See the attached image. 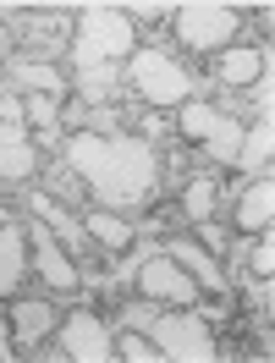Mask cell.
Segmentation results:
<instances>
[{
    "label": "cell",
    "mask_w": 275,
    "mask_h": 363,
    "mask_svg": "<svg viewBox=\"0 0 275 363\" xmlns=\"http://www.w3.org/2000/svg\"><path fill=\"white\" fill-rule=\"evenodd\" d=\"M215 121H220V111H209V105H187V111H182V133L187 138H209V133H215Z\"/></svg>",
    "instance_id": "cell-20"
},
{
    "label": "cell",
    "mask_w": 275,
    "mask_h": 363,
    "mask_svg": "<svg viewBox=\"0 0 275 363\" xmlns=\"http://www.w3.org/2000/svg\"><path fill=\"white\" fill-rule=\"evenodd\" d=\"M50 330H55V308H45V303H17V314H11V341H17V347H39Z\"/></svg>",
    "instance_id": "cell-12"
},
{
    "label": "cell",
    "mask_w": 275,
    "mask_h": 363,
    "mask_svg": "<svg viewBox=\"0 0 275 363\" xmlns=\"http://www.w3.org/2000/svg\"><path fill=\"white\" fill-rule=\"evenodd\" d=\"M28 281V231L0 220V292H17Z\"/></svg>",
    "instance_id": "cell-9"
},
{
    "label": "cell",
    "mask_w": 275,
    "mask_h": 363,
    "mask_svg": "<svg viewBox=\"0 0 275 363\" xmlns=\"http://www.w3.org/2000/svg\"><path fill=\"white\" fill-rule=\"evenodd\" d=\"M275 155V127H270V111H264V121L253 127V133H242V149H237V160L248 165V171H264Z\"/></svg>",
    "instance_id": "cell-14"
},
{
    "label": "cell",
    "mask_w": 275,
    "mask_h": 363,
    "mask_svg": "<svg viewBox=\"0 0 275 363\" xmlns=\"http://www.w3.org/2000/svg\"><path fill=\"white\" fill-rule=\"evenodd\" d=\"M171 259H176V264H182L198 286H209V292L226 297V275H220V264H215V253H204L198 242H176V248H171Z\"/></svg>",
    "instance_id": "cell-10"
},
{
    "label": "cell",
    "mask_w": 275,
    "mask_h": 363,
    "mask_svg": "<svg viewBox=\"0 0 275 363\" xmlns=\"http://www.w3.org/2000/svg\"><path fill=\"white\" fill-rule=\"evenodd\" d=\"M138 292L149 297V303H193V297H198V281H193L171 253H160V259H143Z\"/></svg>",
    "instance_id": "cell-6"
},
{
    "label": "cell",
    "mask_w": 275,
    "mask_h": 363,
    "mask_svg": "<svg viewBox=\"0 0 275 363\" xmlns=\"http://www.w3.org/2000/svg\"><path fill=\"white\" fill-rule=\"evenodd\" d=\"M17 83L45 89V94H61V89H67V83H61V72H55V67H39V61H23V67H17Z\"/></svg>",
    "instance_id": "cell-18"
},
{
    "label": "cell",
    "mask_w": 275,
    "mask_h": 363,
    "mask_svg": "<svg viewBox=\"0 0 275 363\" xmlns=\"http://www.w3.org/2000/svg\"><path fill=\"white\" fill-rule=\"evenodd\" d=\"M116 352H121V358H133V363H160V347L143 336V330H127V336L116 341Z\"/></svg>",
    "instance_id": "cell-19"
},
{
    "label": "cell",
    "mask_w": 275,
    "mask_h": 363,
    "mask_svg": "<svg viewBox=\"0 0 275 363\" xmlns=\"http://www.w3.org/2000/svg\"><path fill=\"white\" fill-rule=\"evenodd\" d=\"M83 231H89L94 242H105V248H111V253L133 248V226H127L121 215H111V209H94L89 220H83Z\"/></svg>",
    "instance_id": "cell-13"
},
{
    "label": "cell",
    "mask_w": 275,
    "mask_h": 363,
    "mask_svg": "<svg viewBox=\"0 0 275 363\" xmlns=\"http://www.w3.org/2000/svg\"><path fill=\"white\" fill-rule=\"evenodd\" d=\"M215 72H220L226 83H237V89H242V83H253V77L264 72V50H226Z\"/></svg>",
    "instance_id": "cell-15"
},
{
    "label": "cell",
    "mask_w": 275,
    "mask_h": 363,
    "mask_svg": "<svg viewBox=\"0 0 275 363\" xmlns=\"http://www.w3.org/2000/svg\"><path fill=\"white\" fill-rule=\"evenodd\" d=\"M143 336L160 347V358H187V363H209L215 358V336L204 330L198 314H138Z\"/></svg>",
    "instance_id": "cell-3"
},
{
    "label": "cell",
    "mask_w": 275,
    "mask_h": 363,
    "mask_svg": "<svg viewBox=\"0 0 275 363\" xmlns=\"http://www.w3.org/2000/svg\"><path fill=\"white\" fill-rule=\"evenodd\" d=\"M204 143H209V155H215V160H237V149H242V127H237L231 116H220L215 133H209Z\"/></svg>",
    "instance_id": "cell-16"
},
{
    "label": "cell",
    "mask_w": 275,
    "mask_h": 363,
    "mask_svg": "<svg viewBox=\"0 0 275 363\" xmlns=\"http://www.w3.org/2000/svg\"><path fill=\"white\" fill-rule=\"evenodd\" d=\"M160 17H165V6H160V0H138L127 23H160Z\"/></svg>",
    "instance_id": "cell-24"
},
{
    "label": "cell",
    "mask_w": 275,
    "mask_h": 363,
    "mask_svg": "<svg viewBox=\"0 0 275 363\" xmlns=\"http://www.w3.org/2000/svg\"><path fill=\"white\" fill-rule=\"evenodd\" d=\"M33 270L45 275V286H55V292H77V286H83L77 264L67 259V248H61L45 226H33Z\"/></svg>",
    "instance_id": "cell-8"
},
{
    "label": "cell",
    "mask_w": 275,
    "mask_h": 363,
    "mask_svg": "<svg viewBox=\"0 0 275 363\" xmlns=\"http://www.w3.org/2000/svg\"><path fill=\"white\" fill-rule=\"evenodd\" d=\"M259 281H270V270H275V242H270V231H264V242L253 248V264H248Z\"/></svg>",
    "instance_id": "cell-22"
},
{
    "label": "cell",
    "mask_w": 275,
    "mask_h": 363,
    "mask_svg": "<svg viewBox=\"0 0 275 363\" xmlns=\"http://www.w3.org/2000/svg\"><path fill=\"white\" fill-rule=\"evenodd\" d=\"M209 209H215V182L198 177L187 187V215H193V220H209Z\"/></svg>",
    "instance_id": "cell-21"
},
{
    "label": "cell",
    "mask_w": 275,
    "mask_h": 363,
    "mask_svg": "<svg viewBox=\"0 0 275 363\" xmlns=\"http://www.w3.org/2000/svg\"><path fill=\"white\" fill-rule=\"evenodd\" d=\"M61 352H67V358H83V363H105V358H116V341H111V330L83 308V314H72L67 325H61Z\"/></svg>",
    "instance_id": "cell-7"
},
{
    "label": "cell",
    "mask_w": 275,
    "mask_h": 363,
    "mask_svg": "<svg viewBox=\"0 0 275 363\" xmlns=\"http://www.w3.org/2000/svg\"><path fill=\"white\" fill-rule=\"evenodd\" d=\"M176 39L187 50H220L237 39V11L231 6H182L176 11Z\"/></svg>",
    "instance_id": "cell-4"
},
{
    "label": "cell",
    "mask_w": 275,
    "mask_h": 363,
    "mask_svg": "<svg viewBox=\"0 0 275 363\" xmlns=\"http://www.w3.org/2000/svg\"><path fill=\"white\" fill-rule=\"evenodd\" d=\"M39 171V155L28 143H0V177H33Z\"/></svg>",
    "instance_id": "cell-17"
},
{
    "label": "cell",
    "mask_w": 275,
    "mask_h": 363,
    "mask_svg": "<svg viewBox=\"0 0 275 363\" xmlns=\"http://www.w3.org/2000/svg\"><path fill=\"white\" fill-rule=\"evenodd\" d=\"M67 160L94 187L99 204H143L155 193V149L138 143V138L77 133V138H67Z\"/></svg>",
    "instance_id": "cell-1"
},
{
    "label": "cell",
    "mask_w": 275,
    "mask_h": 363,
    "mask_svg": "<svg viewBox=\"0 0 275 363\" xmlns=\"http://www.w3.org/2000/svg\"><path fill=\"white\" fill-rule=\"evenodd\" d=\"M0 116H6V121H11V127H17V121H23V99H17V94H0Z\"/></svg>",
    "instance_id": "cell-25"
},
{
    "label": "cell",
    "mask_w": 275,
    "mask_h": 363,
    "mask_svg": "<svg viewBox=\"0 0 275 363\" xmlns=\"http://www.w3.org/2000/svg\"><path fill=\"white\" fill-rule=\"evenodd\" d=\"M270 215H275V182H253L237 204V226L259 237V231H270Z\"/></svg>",
    "instance_id": "cell-11"
},
{
    "label": "cell",
    "mask_w": 275,
    "mask_h": 363,
    "mask_svg": "<svg viewBox=\"0 0 275 363\" xmlns=\"http://www.w3.org/2000/svg\"><path fill=\"white\" fill-rule=\"evenodd\" d=\"M133 23L121 17V11H111V6H89L83 17H77V33H72V61L83 67V77L94 72V83L105 77V67L111 61H121V55H133Z\"/></svg>",
    "instance_id": "cell-2"
},
{
    "label": "cell",
    "mask_w": 275,
    "mask_h": 363,
    "mask_svg": "<svg viewBox=\"0 0 275 363\" xmlns=\"http://www.w3.org/2000/svg\"><path fill=\"white\" fill-rule=\"evenodd\" d=\"M23 111L33 116V121H39V127H45V121H55V94H33V99H28Z\"/></svg>",
    "instance_id": "cell-23"
},
{
    "label": "cell",
    "mask_w": 275,
    "mask_h": 363,
    "mask_svg": "<svg viewBox=\"0 0 275 363\" xmlns=\"http://www.w3.org/2000/svg\"><path fill=\"white\" fill-rule=\"evenodd\" d=\"M133 83L143 99H155V105H176L187 94V72L165 55V50H138L133 55Z\"/></svg>",
    "instance_id": "cell-5"
}]
</instances>
